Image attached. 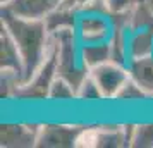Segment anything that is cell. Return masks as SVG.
Wrapping results in <instances>:
<instances>
[{
  "label": "cell",
  "mask_w": 153,
  "mask_h": 148,
  "mask_svg": "<svg viewBox=\"0 0 153 148\" xmlns=\"http://www.w3.org/2000/svg\"><path fill=\"white\" fill-rule=\"evenodd\" d=\"M40 126L36 124H4L0 131L2 147H36Z\"/></svg>",
  "instance_id": "9"
},
{
  "label": "cell",
  "mask_w": 153,
  "mask_h": 148,
  "mask_svg": "<svg viewBox=\"0 0 153 148\" xmlns=\"http://www.w3.org/2000/svg\"><path fill=\"white\" fill-rule=\"evenodd\" d=\"M57 76H59L57 74V45L52 36V48H50L45 62L42 64V67L36 71V74L28 83L21 85L16 90L14 97L24 100H48V91Z\"/></svg>",
  "instance_id": "4"
},
{
  "label": "cell",
  "mask_w": 153,
  "mask_h": 148,
  "mask_svg": "<svg viewBox=\"0 0 153 148\" xmlns=\"http://www.w3.org/2000/svg\"><path fill=\"white\" fill-rule=\"evenodd\" d=\"M117 16L110 14L107 9H95L93 5L83 10H76L72 29L76 33L79 43L86 45H115L119 33Z\"/></svg>",
  "instance_id": "2"
},
{
  "label": "cell",
  "mask_w": 153,
  "mask_h": 148,
  "mask_svg": "<svg viewBox=\"0 0 153 148\" xmlns=\"http://www.w3.org/2000/svg\"><path fill=\"white\" fill-rule=\"evenodd\" d=\"M0 71L2 72H7V74H14L22 85V79H24V65H22L21 54H19V50L16 47L12 36L7 33L5 28H2V31H0Z\"/></svg>",
  "instance_id": "8"
},
{
  "label": "cell",
  "mask_w": 153,
  "mask_h": 148,
  "mask_svg": "<svg viewBox=\"0 0 153 148\" xmlns=\"http://www.w3.org/2000/svg\"><path fill=\"white\" fill-rule=\"evenodd\" d=\"M84 127L81 126H64V124H43L40 126V134L36 147L47 148H67L76 147L77 136Z\"/></svg>",
  "instance_id": "7"
},
{
  "label": "cell",
  "mask_w": 153,
  "mask_h": 148,
  "mask_svg": "<svg viewBox=\"0 0 153 148\" xmlns=\"http://www.w3.org/2000/svg\"><path fill=\"white\" fill-rule=\"evenodd\" d=\"M141 98H148V95H146L132 79H129V81L126 83V86L117 95V100H141Z\"/></svg>",
  "instance_id": "16"
},
{
  "label": "cell",
  "mask_w": 153,
  "mask_h": 148,
  "mask_svg": "<svg viewBox=\"0 0 153 148\" xmlns=\"http://www.w3.org/2000/svg\"><path fill=\"white\" fill-rule=\"evenodd\" d=\"M131 79L148 95L153 97V55L138 57L127 64Z\"/></svg>",
  "instance_id": "11"
},
{
  "label": "cell",
  "mask_w": 153,
  "mask_h": 148,
  "mask_svg": "<svg viewBox=\"0 0 153 148\" xmlns=\"http://www.w3.org/2000/svg\"><path fill=\"white\" fill-rule=\"evenodd\" d=\"M90 74L97 81L103 98H117L120 90L131 79L129 69L117 60H108V62L98 64V65L90 69Z\"/></svg>",
  "instance_id": "6"
},
{
  "label": "cell",
  "mask_w": 153,
  "mask_h": 148,
  "mask_svg": "<svg viewBox=\"0 0 153 148\" xmlns=\"http://www.w3.org/2000/svg\"><path fill=\"white\" fill-rule=\"evenodd\" d=\"M131 147H136V148H153V124L132 126Z\"/></svg>",
  "instance_id": "13"
},
{
  "label": "cell",
  "mask_w": 153,
  "mask_h": 148,
  "mask_svg": "<svg viewBox=\"0 0 153 148\" xmlns=\"http://www.w3.org/2000/svg\"><path fill=\"white\" fill-rule=\"evenodd\" d=\"M102 4L110 14L117 16V17H126L127 14H131L141 2L139 0H102Z\"/></svg>",
  "instance_id": "14"
},
{
  "label": "cell",
  "mask_w": 153,
  "mask_h": 148,
  "mask_svg": "<svg viewBox=\"0 0 153 148\" xmlns=\"http://www.w3.org/2000/svg\"><path fill=\"white\" fill-rule=\"evenodd\" d=\"M132 126L117 127H84L77 136L76 147H131Z\"/></svg>",
  "instance_id": "5"
},
{
  "label": "cell",
  "mask_w": 153,
  "mask_h": 148,
  "mask_svg": "<svg viewBox=\"0 0 153 148\" xmlns=\"http://www.w3.org/2000/svg\"><path fill=\"white\" fill-rule=\"evenodd\" d=\"M52 36L57 45V74L69 81L77 91L79 85L90 74V67L83 57V47L72 28L53 29Z\"/></svg>",
  "instance_id": "3"
},
{
  "label": "cell",
  "mask_w": 153,
  "mask_h": 148,
  "mask_svg": "<svg viewBox=\"0 0 153 148\" xmlns=\"http://www.w3.org/2000/svg\"><path fill=\"white\" fill-rule=\"evenodd\" d=\"M72 98H77L76 88L71 85L69 81L57 76L48 91V100H72Z\"/></svg>",
  "instance_id": "12"
},
{
  "label": "cell",
  "mask_w": 153,
  "mask_h": 148,
  "mask_svg": "<svg viewBox=\"0 0 153 148\" xmlns=\"http://www.w3.org/2000/svg\"><path fill=\"white\" fill-rule=\"evenodd\" d=\"M55 2H57V7H59V4H60V2H62V0H55Z\"/></svg>",
  "instance_id": "18"
},
{
  "label": "cell",
  "mask_w": 153,
  "mask_h": 148,
  "mask_svg": "<svg viewBox=\"0 0 153 148\" xmlns=\"http://www.w3.org/2000/svg\"><path fill=\"white\" fill-rule=\"evenodd\" d=\"M0 24L12 36L24 65L22 85L36 74L52 48V31L47 19H28L14 14L7 7L0 10Z\"/></svg>",
  "instance_id": "1"
},
{
  "label": "cell",
  "mask_w": 153,
  "mask_h": 148,
  "mask_svg": "<svg viewBox=\"0 0 153 148\" xmlns=\"http://www.w3.org/2000/svg\"><path fill=\"white\" fill-rule=\"evenodd\" d=\"M95 2L97 0H62L57 9H60V10H74L76 12V10H83V9L95 5Z\"/></svg>",
  "instance_id": "17"
},
{
  "label": "cell",
  "mask_w": 153,
  "mask_h": 148,
  "mask_svg": "<svg viewBox=\"0 0 153 148\" xmlns=\"http://www.w3.org/2000/svg\"><path fill=\"white\" fill-rule=\"evenodd\" d=\"M77 98L79 100H103V95L98 88L97 81L93 79L91 74H88L84 81L77 88Z\"/></svg>",
  "instance_id": "15"
},
{
  "label": "cell",
  "mask_w": 153,
  "mask_h": 148,
  "mask_svg": "<svg viewBox=\"0 0 153 148\" xmlns=\"http://www.w3.org/2000/svg\"><path fill=\"white\" fill-rule=\"evenodd\" d=\"M7 9L21 17L47 19L57 9V2L55 0H12Z\"/></svg>",
  "instance_id": "10"
}]
</instances>
